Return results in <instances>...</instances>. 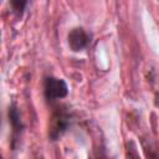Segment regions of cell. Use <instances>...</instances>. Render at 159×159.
<instances>
[{
	"label": "cell",
	"mask_w": 159,
	"mask_h": 159,
	"mask_svg": "<svg viewBox=\"0 0 159 159\" xmlns=\"http://www.w3.org/2000/svg\"><path fill=\"white\" fill-rule=\"evenodd\" d=\"M70 124H71V119L67 112L65 111L55 112L51 118V125L48 132L51 140H57L60 137H62V134L68 129Z\"/></svg>",
	"instance_id": "cell-2"
},
{
	"label": "cell",
	"mask_w": 159,
	"mask_h": 159,
	"mask_svg": "<svg viewBox=\"0 0 159 159\" xmlns=\"http://www.w3.org/2000/svg\"><path fill=\"white\" fill-rule=\"evenodd\" d=\"M43 92L47 102L53 103L68 94V86L65 80L56 77H46L43 83Z\"/></svg>",
	"instance_id": "cell-1"
},
{
	"label": "cell",
	"mask_w": 159,
	"mask_h": 159,
	"mask_svg": "<svg viewBox=\"0 0 159 159\" xmlns=\"http://www.w3.org/2000/svg\"><path fill=\"white\" fill-rule=\"evenodd\" d=\"M0 125H1V116H0Z\"/></svg>",
	"instance_id": "cell-6"
},
{
	"label": "cell",
	"mask_w": 159,
	"mask_h": 159,
	"mask_svg": "<svg viewBox=\"0 0 159 159\" xmlns=\"http://www.w3.org/2000/svg\"><path fill=\"white\" fill-rule=\"evenodd\" d=\"M91 43V35L82 27H75L68 34V46L73 52L86 50Z\"/></svg>",
	"instance_id": "cell-3"
},
{
	"label": "cell",
	"mask_w": 159,
	"mask_h": 159,
	"mask_svg": "<svg viewBox=\"0 0 159 159\" xmlns=\"http://www.w3.org/2000/svg\"><path fill=\"white\" fill-rule=\"evenodd\" d=\"M9 120L11 123V128H12V143H11V147L15 149L16 144L20 140L22 129H24V123L21 120L20 112H19L17 106L15 103H12L9 107Z\"/></svg>",
	"instance_id": "cell-4"
},
{
	"label": "cell",
	"mask_w": 159,
	"mask_h": 159,
	"mask_svg": "<svg viewBox=\"0 0 159 159\" xmlns=\"http://www.w3.org/2000/svg\"><path fill=\"white\" fill-rule=\"evenodd\" d=\"M11 11L16 15V17H21L26 10L29 0H9Z\"/></svg>",
	"instance_id": "cell-5"
}]
</instances>
